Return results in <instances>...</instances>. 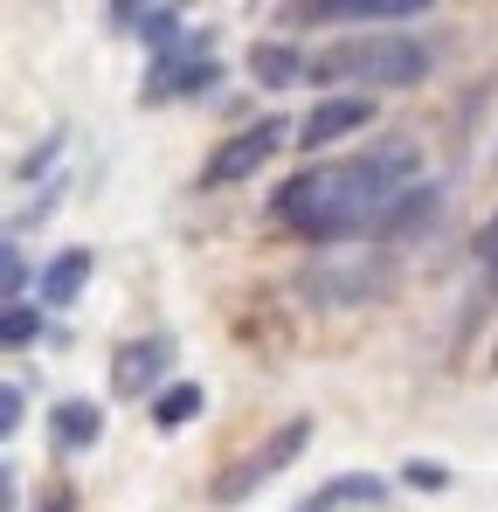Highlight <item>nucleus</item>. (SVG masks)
Returning a JSON list of instances; mask_svg holds the SVG:
<instances>
[{"label":"nucleus","instance_id":"obj_8","mask_svg":"<svg viewBox=\"0 0 498 512\" xmlns=\"http://www.w3.org/2000/svg\"><path fill=\"white\" fill-rule=\"evenodd\" d=\"M166 367H173V333H139L111 353V395L139 402V395H160Z\"/></svg>","mask_w":498,"mask_h":512},{"label":"nucleus","instance_id":"obj_21","mask_svg":"<svg viewBox=\"0 0 498 512\" xmlns=\"http://www.w3.org/2000/svg\"><path fill=\"white\" fill-rule=\"evenodd\" d=\"M146 14H153V0H111V28H132V35H139Z\"/></svg>","mask_w":498,"mask_h":512},{"label":"nucleus","instance_id":"obj_9","mask_svg":"<svg viewBox=\"0 0 498 512\" xmlns=\"http://www.w3.org/2000/svg\"><path fill=\"white\" fill-rule=\"evenodd\" d=\"M388 499H395V485H388L381 471H339L312 499H298L291 512H381Z\"/></svg>","mask_w":498,"mask_h":512},{"label":"nucleus","instance_id":"obj_23","mask_svg":"<svg viewBox=\"0 0 498 512\" xmlns=\"http://www.w3.org/2000/svg\"><path fill=\"white\" fill-rule=\"evenodd\" d=\"M492 367H498V353H492Z\"/></svg>","mask_w":498,"mask_h":512},{"label":"nucleus","instance_id":"obj_5","mask_svg":"<svg viewBox=\"0 0 498 512\" xmlns=\"http://www.w3.org/2000/svg\"><path fill=\"white\" fill-rule=\"evenodd\" d=\"M222 84V63H215V49H208V35H187L180 49H166L146 63V77H139V104H180V97H201V90Z\"/></svg>","mask_w":498,"mask_h":512},{"label":"nucleus","instance_id":"obj_18","mask_svg":"<svg viewBox=\"0 0 498 512\" xmlns=\"http://www.w3.org/2000/svg\"><path fill=\"white\" fill-rule=\"evenodd\" d=\"M402 485H415V492H443V485H450V464H436V457H409V464H402Z\"/></svg>","mask_w":498,"mask_h":512},{"label":"nucleus","instance_id":"obj_22","mask_svg":"<svg viewBox=\"0 0 498 512\" xmlns=\"http://www.w3.org/2000/svg\"><path fill=\"white\" fill-rule=\"evenodd\" d=\"M35 512H77V485H49V499Z\"/></svg>","mask_w":498,"mask_h":512},{"label":"nucleus","instance_id":"obj_6","mask_svg":"<svg viewBox=\"0 0 498 512\" xmlns=\"http://www.w3.org/2000/svg\"><path fill=\"white\" fill-rule=\"evenodd\" d=\"M374 111H381V104H374L367 90H332V97H319V104L298 118V146L319 160L326 146L353 139V132H367V125H374Z\"/></svg>","mask_w":498,"mask_h":512},{"label":"nucleus","instance_id":"obj_12","mask_svg":"<svg viewBox=\"0 0 498 512\" xmlns=\"http://www.w3.org/2000/svg\"><path fill=\"white\" fill-rule=\"evenodd\" d=\"M305 63H312V49H298V42H256V49H249V77L263 90L305 84Z\"/></svg>","mask_w":498,"mask_h":512},{"label":"nucleus","instance_id":"obj_15","mask_svg":"<svg viewBox=\"0 0 498 512\" xmlns=\"http://www.w3.org/2000/svg\"><path fill=\"white\" fill-rule=\"evenodd\" d=\"M63 146H70V132H63V125H49V132H42V146H28V153L14 160V187H28V180H49Z\"/></svg>","mask_w":498,"mask_h":512},{"label":"nucleus","instance_id":"obj_2","mask_svg":"<svg viewBox=\"0 0 498 512\" xmlns=\"http://www.w3.org/2000/svg\"><path fill=\"white\" fill-rule=\"evenodd\" d=\"M436 70V42H422L409 28H360V35H339L326 42L312 63H305V84L332 90H409Z\"/></svg>","mask_w":498,"mask_h":512},{"label":"nucleus","instance_id":"obj_10","mask_svg":"<svg viewBox=\"0 0 498 512\" xmlns=\"http://www.w3.org/2000/svg\"><path fill=\"white\" fill-rule=\"evenodd\" d=\"M90 270H97V256H90V250H63V256H49V270L35 277V298H42L49 312L77 305L83 284H90Z\"/></svg>","mask_w":498,"mask_h":512},{"label":"nucleus","instance_id":"obj_1","mask_svg":"<svg viewBox=\"0 0 498 512\" xmlns=\"http://www.w3.org/2000/svg\"><path fill=\"white\" fill-rule=\"evenodd\" d=\"M422 187V153L415 139H381L367 153H346V160H312V167L284 173L263 201V215L298 236V243H353V236H374V222Z\"/></svg>","mask_w":498,"mask_h":512},{"label":"nucleus","instance_id":"obj_7","mask_svg":"<svg viewBox=\"0 0 498 512\" xmlns=\"http://www.w3.org/2000/svg\"><path fill=\"white\" fill-rule=\"evenodd\" d=\"M429 7L436 0H291V21H312V28H402Z\"/></svg>","mask_w":498,"mask_h":512},{"label":"nucleus","instance_id":"obj_16","mask_svg":"<svg viewBox=\"0 0 498 512\" xmlns=\"http://www.w3.org/2000/svg\"><path fill=\"white\" fill-rule=\"evenodd\" d=\"M139 42H146L153 56H166V49H180V42H187V28H180V7H173V0H153V14L139 21Z\"/></svg>","mask_w":498,"mask_h":512},{"label":"nucleus","instance_id":"obj_20","mask_svg":"<svg viewBox=\"0 0 498 512\" xmlns=\"http://www.w3.org/2000/svg\"><path fill=\"white\" fill-rule=\"evenodd\" d=\"M471 250H478V263H485V277H498V215L478 222V243H471Z\"/></svg>","mask_w":498,"mask_h":512},{"label":"nucleus","instance_id":"obj_4","mask_svg":"<svg viewBox=\"0 0 498 512\" xmlns=\"http://www.w3.org/2000/svg\"><path fill=\"white\" fill-rule=\"evenodd\" d=\"M284 139H298V125L284 118V111H263L256 125H243V132H229L208 160H201V173H194V187H236V180H249V173L263 167V160H277V146Z\"/></svg>","mask_w":498,"mask_h":512},{"label":"nucleus","instance_id":"obj_3","mask_svg":"<svg viewBox=\"0 0 498 512\" xmlns=\"http://www.w3.org/2000/svg\"><path fill=\"white\" fill-rule=\"evenodd\" d=\"M305 443H312V416H291V423H277L270 436H256L243 457H229V464L215 471L208 499H215V506H243L256 485H270L277 471H291V464L305 457Z\"/></svg>","mask_w":498,"mask_h":512},{"label":"nucleus","instance_id":"obj_17","mask_svg":"<svg viewBox=\"0 0 498 512\" xmlns=\"http://www.w3.org/2000/svg\"><path fill=\"white\" fill-rule=\"evenodd\" d=\"M0 291H7V305L28 298V250H21V236H7V250H0Z\"/></svg>","mask_w":498,"mask_h":512},{"label":"nucleus","instance_id":"obj_11","mask_svg":"<svg viewBox=\"0 0 498 512\" xmlns=\"http://www.w3.org/2000/svg\"><path fill=\"white\" fill-rule=\"evenodd\" d=\"M49 436H56V450H90V443L104 436V409H97L90 395H63V402L49 409Z\"/></svg>","mask_w":498,"mask_h":512},{"label":"nucleus","instance_id":"obj_14","mask_svg":"<svg viewBox=\"0 0 498 512\" xmlns=\"http://www.w3.org/2000/svg\"><path fill=\"white\" fill-rule=\"evenodd\" d=\"M42 312H49L42 298H14V305L0 312V346H7V353L35 346V340H42Z\"/></svg>","mask_w":498,"mask_h":512},{"label":"nucleus","instance_id":"obj_13","mask_svg":"<svg viewBox=\"0 0 498 512\" xmlns=\"http://www.w3.org/2000/svg\"><path fill=\"white\" fill-rule=\"evenodd\" d=\"M201 409H208V388H201V381H166L160 395H153V429H160V436H173V429L194 423Z\"/></svg>","mask_w":498,"mask_h":512},{"label":"nucleus","instance_id":"obj_19","mask_svg":"<svg viewBox=\"0 0 498 512\" xmlns=\"http://www.w3.org/2000/svg\"><path fill=\"white\" fill-rule=\"evenodd\" d=\"M21 416H28L21 381H0V436H21Z\"/></svg>","mask_w":498,"mask_h":512}]
</instances>
